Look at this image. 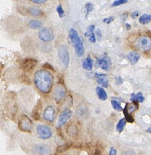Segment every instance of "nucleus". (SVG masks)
I'll return each mask as SVG.
<instances>
[{
  "label": "nucleus",
  "instance_id": "36",
  "mask_svg": "<svg viewBox=\"0 0 151 155\" xmlns=\"http://www.w3.org/2000/svg\"><path fill=\"white\" fill-rule=\"evenodd\" d=\"M139 13H139V11H135L132 13L131 16H132V18L135 19V18H137L139 16Z\"/></svg>",
  "mask_w": 151,
  "mask_h": 155
},
{
  "label": "nucleus",
  "instance_id": "8",
  "mask_svg": "<svg viewBox=\"0 0 151 155\" xmlns=\"http://www.w3.org/2000/svg\"><path fill=\"white\" fill-rule=\"evenodd\" d=\"M66 89L62 83H59L55 87L54 92V98L57 102H60L66 95Z\"/></svg>",
  "mask_w": 151,
  "mask_h": 155
},
{
  "label": "nucleus",
  "instance_id": "24",
  "mask_svg": "<svg viewBox=\"0 0 151 155\" xmlns=\"http://www.w3.org/2000/svg\"><path fill=\"white\" fill-rule=\"evenodd\" d=\"M123 113L125 115V119L126 120V121L128 122L129 123H132L135 121V120L133 118V117L131 115V114H129V113L128 112L127 110V108H126V106L123 110Z\"/></svg>",
  "mask_w": 151,
  "mask_h": 155
},
{
  "label": "nucleus",
  "instance_id": "33",
  "mask_svg": "<svg viewBox=\"0 0 151 155\" xmlns=\"http://www.w3.org/2000/svg\"><path fill=\"white\" fill-rule=\"evenodd\" d=\"M33 117L34 120H38L40 119V114L39 113L38 111H35L33 113Z\"/></svg>",
  "mask_w": 151,
  "mask_h": 155
},
{
  "label": "nucleus",
  "instance_id": "16",
  "mask_svg": "<svg viewBox=\"0 0 151 155\" xmlns=\"http://www.w3.org/2000/svg\"><path fill=\"white\" fill-rule=\"evenodd\" d=\"M128 58L130 61L132 65H135L140 59V54L138 52L133 51L130 52L129 54L128 55Z\"/></svg>",
  "mask_w": 151,
  "mask_h": 155
},
{
  "label": "nucleus",
  "instance_id": "32",
  "mask_svg": "<svg viewBox=\"0 0 151 155\" xmlns=\"http://www.w3.org/2000/svg\"><path fill=\"white\" fill-rule=\"evenodd\" d=\"M114 17L112 16L110 17L109 18H106L105 19L103 20V22L105 23L106 24H110L111 22H113L114 20Z\"/></svg>",
  "mask_w": 151,
  "mask_h": 155
},
{
  "label": "nucleus",
  "instance_id": "3",
  "mask_svg": "<svg viewBox=\"0 0 151 155\" xmlns=\"http://www.w3.org/2000/svg\"><path fill=\"white\" fill-rule=\"evenodd\" d=\"M58 55L59 57L64 69L68 68L70 63V57L68 50L65 46H61L58 49Z\"/></svg>",
  "mask_w": 151,
  "mask_h": 155
},
{
  "label": "nucleus",
  "instance_id": "9",
  "mask_svg": "<svg viewBox=\"0 0 151 155\" xmlns=\"http://www.w3.org/2000/svg\"><path fill=\"white\" fill-rule=\"evenodd\" d=\"M136 46L141 50L145 52L148 51L151 48V42L150 39L146 36L140 37L137 41Z\"/></svg>",
  "mask_w": 151,
  "mask_h": 155
},
{
  "label": "nucleus",
  "instance_id": "1",
  "mask_svg": "<svg viewBox=\"0 0 151 155\" xmlns=\"http://www.w3.org/2000/svg\"><path fill=\"white\" fill-rule=\"evenodd\" d=\"M34 82L39 91L44 93H47L52 89L54 77L50 72L41 69L34 74Z\"/></svg>",
  "mask_w": 151,
  "mask_h": 155
},
{
  "label": "nucleus",
  "instance_id": "13",
  "mask_svg": "<svg viewBox=\"0 0 151 155\" xmlns=\"http://www.w3.org/2000/svg\"><path fill=\"white\" fill-rule=\"evenodd\" d=\"M95 75L96 81L99 84L105 88L108 87L109 80L107 74L95 73Z\"/></svg>",
  "mask_w": 151,
  "mask_h": 155
},
{
  "label": "nucleus",
  "instance_id": "21",
  "mask_svg": "<svg viewBox=\"0 0 151 155\" xmlns=\"http://www.w3.org/2000/svg\"><path fill=\"white\" fill-rule=\"evenodd\" d=\"M28 25L30 28L36 30L40 28L42 25L41 22L37 20L31 19L28 22Z\"/></svg>",
  "mask_w": 151,
  "mask_h": 155
},
{
  "label": "nucleus",
  "instance_id": "27",
  "mask_svg": "<svg viewBox=\"0 0 151 155\" xmlns=\"http://www.w3.org/2000/svg\"><path fill=\"white\" fill-rule=\"evenodd\" d=\"M57 11L58 12L59 16L60 18H63L65 16V13L64 10L63 9L62 6L61 5H59L57 7Z\"/></svg>",
  "mask_w": 151,
  "mask_h": 155
},
{
  "label": "nucleus",
  "instance_id": "40",
  "mask_svg": "<svg viewBox=\"0 0 151 155\" xmlns=\"http://www.w3.org/2000/svg\"><path fill=\"white\" fill-rule=\"evenodd\" d=\"M125 26H126V29H127V30H131V25H130V24H126V25H125Z\"/></svg>",
  "mask_w": 151,
  "mask_h": 155
},
{
  "label": "nucleus",
  "instance_id": "17",
  "mask_svg": "<svg viewBox=\"0 0 151 155\" xmlns=\"http://www.w3.org/2000/svg\"><path fill=\"white\" fill-rule=\"evenodd\" d=\"M95 25H91L89 27L87 33H85L84 35L86 37H90L89 40L92 43H95L96 39L95 37V33H94V30H95Z\"/></svg>",
  "mask_w": 151,
  "mask_h": 155
},
{
  "label": "nucleus",
  "instance_id": "30",
  "mask_svg": "<svg viewBox=\"0 0 151 155\" xmlns=\"http://www.w3.org/2000/svg\"><path fill=\"white\" fill-rule=\"evenodd\" d=\"M128 1V0H117L116 2H114L112 5L113 6H119V5H122L124 4H125Z\"/></svg>",
  "mask_w": 151,
  "mask_h": 155
},
{
  "label": "nucleus",
  "instance_id": "10",
  "mask_svg": "<svg viewBox=\"0 0 151 155\" xmlns=\"http://www.w3.org/2000/svg\"><path fill=\"white\" fill-rule=\"evenodd\" d=\"M73 115V112L71 110L66 109L60 115L58 119V127H61L66 124Z\"/></svg>",
  "mask_w": 151,
  "mask_h": 155
},
{
  "label": "nucleus",
  "instance_id": "5",
  "mask_svg": "<svg viewBox=\"0 0 151 155\" xmlns=\"http://www.w3.org/2000/svg\"><path fill=\"white\" fill-rule=\"evenodd\" d=\"M32 122L25 115L21 116L19 122V127L23 131L30 132L32 129Z\"/></svg>",
  "mask_w": 151,
  "mask_h": 155
},
{
  "label": "nucleus",
  "instance_id": "22",
  "mask_svg": "<svg viewBox=\"0 0 151 155\" xmlns=\"http://www.w3.org/2000/svg\"><path fill=\"white\" fill-rule=\"evenodd\" d=\"M151 21V16L148 14H143L139 18V22L142 25H146L150 23Z\"/></svg>",
  "mask_w": 151,
  "mask_h": 155
},
{
  "label": "nucleus",
  "instance_id": "14",
  "mask_svg": "<svg viewBox=\"0 0 151 155\" xmlns=\"http://www.w3.org/2000/svg\"><path fill=\"white\" fill-rule=\"evenodd\" d=\"M28 15L33 17H39L43 15V12L41 9L36 6L28 7L27 9Z\"/></svg>",
  "mask_w": 151,
  "mask_h": 155
},
{
  "label": "nucleus",
  "instance_id": "20",
  "mask_svg": "<svg viewBox=\"0 0 151 155\" xmlns=\"http://www.w3.org/2000/svg\"><path fill=\"white\" fill-rule=\"evenodd\" d=\"M96 91L98 97L100 100L105 101L107 99L108 96H107V93H106L105 91L104 90V89H103L102 88L98 87L96 88Z\"/></svg>",
  "mask_w": 151,
  "mask_h": 155
},
{
  "label": "nucleus",
  "instance_id": "19",
  "mask_svg": "<svg viewBox=\"0 0 151 155\" xmlns=\"http://www.w3.org/2000/svg\"><path fill=\"white\" fill-rule=\"evenodd\" d=\"M72 146H73V143L71 142H68L66 143L65 144L58 146V147L57 148L56 153L58 154H62L64 152H67Z\"/></svg>",
  "mask_w": 151,
  "mask_h": 155
},
{
  "label": "nucleus",
  "instance_id": "2",
  "mask_svg": "<svg viewBox=\"0 0 151 155\" xmlns=\"http://www.w3.org/2000/svg\"><path fill=\"white\" fill-rule=\"evenodd\" d=\"M68 36L77 56L79 57L83 56L84 54V49L77 31L74 29L71 28L69 32Z\"/></svg>",
  "mask_w": 151,
  "mask_h": 155
},
{
  "label": "nucleus",
  "instance_id": "31",
  "mask_svg": "<svg viewBox=\"0 0 151 155\" xmlns=\"http://www.w3.org/2000/svg\"><path fill=\"white\" fill-rule=\"evenodd\" d=\"M29 2H31L32 3L35 4H42L47 2V0H28Z\"/></svg>",
  "mask_w": 151,
  "mask_h": 155
},
{
  "label": "nucleus",
  "instance_id": "7",
  "mask_svg": "<svg viewBox=\"0 0 151 155\" xmlns=\"http://www.w3.org/2000/svg\"><path fill=\"white\" fill-rule=\"evenodd\" d=\"M37 134L41 139H47L52 136V132L50 129L47 126L40 125L37 127Z\"/></svg>",
  "mask_w": 151,
  "mask_h": 155
},
{
  "label": "nucleus",
  "instance_id": "11",
  "mask_svg": "<svg viewBox=\"0 0 151 155\" xmlns=\"http://www.w3.org/2000/svg\"><path fill=\"white\" fill-rule=\"evenodd\" d=\"M55 117V110L52 106H49L46 108L44 113V117L47 121L52 122Z\"/></svg>",
  "mask_w": 151,
  "mask_h": 155
},
{
  "label": "nucleus",
  "instance_id": "18",
  "mask_svg": "<svg viewBox=\"0 0 151 155\" xmlns=\"http://www.w3.org/2000/svg\"><path fill=\"white\" fill-rule=\"evenodd\" d=\"M93 66V61L90 55L87 56L83 62V67L84 69L87 71H91L92 69Z\"/></svg>",
  "mask_w": 151,
  "mask_h": 155
},
{
  "label": "nucleus",
  "instance_id": "25",
  "mask_svg": "<svg viewBox=\"0 0 151 155\" xmlns=\"http://www.w3.org/2000/svg\"><path fill=\"white\" fill-rule=\"evenodd\" d=\"M126 123V120L125 118H122L119 121L116 126V129L119 133H121L123 131Z\"/></svg>",
  "mask_w": 151,
  "mask_h": 155
},
{
  "label": "nucleus",
  "instance_id": "38",
  "mask_svg": "<svg viewBox=\"0 0 151 155\" xmlns=\"http://www.w3.org/2000/svg\"><path fill=\"white\" fill-rule=\"evenodd\" d=\"M116 83L118 84H121L123 82V79L120 77H118L116 79Z\"/></svg>",
  "mask_w": 151,
  "mask_h": 155
},
{
  "label": "nucleus",
  "instance_id": "41",
  "mask_svg": "<svg viewBox=\"0 0 151 155\" xmlns=\"http://www.w3.org/2000/svg\"><path fill=\"white\" fill-rule=\"evenodd\" d=\"M147 132H148V133H151V127H149V129H147Z\"/></svg>",
  "mask_w": 151,
  "mask_h": 155
},
{
  "label": "nucleus",
  "instance_id": "37",
  "mask_svg": "<svg viewBox=\"0 0 151 155\" xmlns=\"http://www.w3.org/2000/svg\"><path fill=\"white\" fill-rule=\"evenodd\" d=\"M117 154V151L114 148L111 147V149L110 150V155H116Z\"/></svg>",
  "mask_w": 151,
  "mask_h": 155
},
{
  "label": "nucleus",
  "instance_id": "29",
  "mask_svg": "<svg viewBox=\"0 0 151 155\" xmlns=\"http://www.w3.org/2000/svg\"><path fill=\"white\" fill-rule=\"evenodd\" d=\"M85 8H86L87 13V15L90 12H92V11H93V5L92 4L89 3L86 4Z\"/></svg>",
  "mask_w": 151,
  "mask_h": 155
},
{
  "label": "nucleus",
  "instance_id": "26",
  "mask_svg": "<svg viewBox=\"0 0 151 155\" xmlns=\"http://www.w3.org/2000/svg\"><path fill=\"white\" fill-rule=\"evenodd\" d=\"M111 104L113 108L115 110L117 111H121L123 110V108L122 107L120 103L118 101H116L115 99H113L111 101Z\"/></svg>",
  "mask_w": 151,
  "mask_h": 155
},
{
  "label": "nucleus",
  "instance_id": "4",
  "mask_svg": "<svg viewBox=\"0 0 151 155\" xmlns=\"http://www.w3.org/2000/svg\"><path fill=\"white\" fill-rule=\"evenodd\" d=\"M39 38L44 42H51L54 38V35L52 30L48 28H44L39 30Z\"/></svg>",
  "mask_w": 151,
  "mask_h": 155
},
{
  "label": "nucleus",
  "instance_id": "34",
  "mask_svg": "<svg viewBox=\"0 0 151 155\" xmlns=\"http://www.w3.org/2000/svg\"><path fill=\"white\" fill-rule=\"evenodd\" d=\"M96 36L97 37L98 41H100L101 38H102V32L99 29H97L96 31Z\"/></svg>",
  "mask_w": 151,
  "mask_h": 155
},
{
  "label": "nucleus",
  "instance_id": "39",
  "mask_svg": "<svg viewBox=\"0 0 151 155\" xmlns=\"http://www.w3.org/2000/svg\"><path fill=\"white\" fill-rule=\"evenodd\" d=\"M131 101H136V98H135V95L134 93H132L131 94V98L130 99Z\"/></svg>",
  "mask_w": 151,
  "mask_h": 155
},
{
  "label": "nucleus",
  "instance_id": "23",
  "mask_svg": "<svg viewBox=\"0 0 151 155\" xmlns=\"http://www.w3.org/2000/svg\"><path fill=\"white\" fill-rule=\"evenodd\" d=\"M67 133L71 136H76L78 133V129L75 125H71L68 126L67 129Z\"/></svg>",
  "mask_w": 151,
  "mask_h": 155
},
{
  "label": "nucleus",
  "instance_id": "28",
  "mask_svg": "<svg viewBox=\"0 0 151 155\" xmlns=\"http://www.w3.org/2000/svg\"><path fill=\"white\" fill-rule=\"evenodd\" d=\"M135 98H136V101L138 102H140V103L143 102L144 99H145L144 97L143 96L142 93H141V92H139L135 96Z\"/></svg>",
  "mask_w": 151,
  "mask_h": 155
},
{
  "label": "nucleus",
  "instance_id": "6",
  "mask_svg": "<svg viewBox=\"0 0 151 155\" xmlns=\"http://www.w3.org/2000/svg\"><path fill=\"white\" fill-rule=\"evenodd\" d=\"M38 62L34 59H25L21 64V68L25 72H30L34 70Z\"/></svg>",
  "mask_w": 151,
  "mask_h": 155
},
{
  "label": "nucleus",
  "instance_id": "12",
  "mask_svg": "<svg viewBox=\"0 0 151 155\" xmlns=\"http://www.w3.org/2000/svg\"><path fill=\"white\" fill-rule=\"evenodd\" d=\"M98 64L100 68L104 71H110L111 66V62L107 55L97 60Z\"/></svg>",
  "mask_w": 151,
  "mask_h": 155
},
{
  "label": "nucleus",
  "instance_id": "42",
  "mask_svg": "<svg viewBox=\"0 0 151 155\" xmlns=\"http://www.w3.org/2000/svg\"><path fill=\"white\" fill-rule=\"evenodd\" d=\"M1 68H2V66H1V63H0V71L1 70Z\"/></svg>",
  "mask_w": 151,
  "mask_h": 155
},
{
  "label": "nucleus",
  "instance_id": "35",
  "mask_svg": "<svg viewBox=\"0 0 151 155\" xmlns=\"http://www.w3.org/2000/svg\"><path fill=\"white\" fill-rule=\"evenodd\" d=\"M43 67L45 68V69H49L51 71H54V69L53 68V67L52 66H51L50 64H49V63H46L43 66Z\"/></svg>",
  "mask_w": 151,
  "mask_h": 155
},
{
  "label": "nucleus",
  "instance_id": "15",
  "mask_svg": "<svg viewBox=\"0 0 151 155\" xmlns=\"http://www.w3.org/2000/svg\"><path fill=\"white\" fill-rule=\"evenodd\" d=\"M36 150L40 154H49L50 153V148L47 145L39 144L35 146Z\"/></svg>",
  "mask_w": 151,
  "mask_h": 155
}]
</instances>
